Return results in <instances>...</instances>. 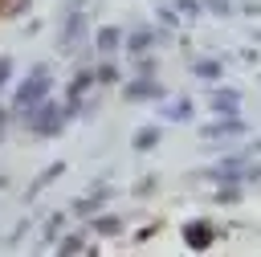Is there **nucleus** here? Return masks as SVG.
Listing matches in <instances>:
<instances>
[{"label":"nucleus","instance_id":"obj_1","mask_svg":"<svg viewBox=\"0 0 261 257\" xmlns=\"http://www.w3.org/2000/svg\"><path fill=\"white\" fill-rule=\"evenodd\" d=\"M184 241H188V249H208L212 245V228L204 220H188L184 224Z\"/></svg>","mask_w":261,"mask_h":257},{"label":"nucleus","instance_id":"obj_2","mask_svg":"<svg viewBox=\"0 0 261 257\" xmlns=\"http://www.w3.org/2000/svg\"><path fill=\"white\" fill-rule=\"evenodd\" d=\"M45 86H49V78H45V73H41V78H33V82H29V86H24V90H20V102H29V98H33V94H41V90H45Z\"/></svg>","mask_w":261,"mask_h":257},{"label":"nucleus","instance_id":"obj_3","mask_svg":"<svg viewBox=\"0 0 261 257\" xmlns=\"http://www.w3.org/2000/svg\"><path fill=\"white\" fill-rule=\"evenodd\" d=\"M0 78H8V61H0Z\"/></svg>","mask_w":261,"mask_h":257}]
</instances>
